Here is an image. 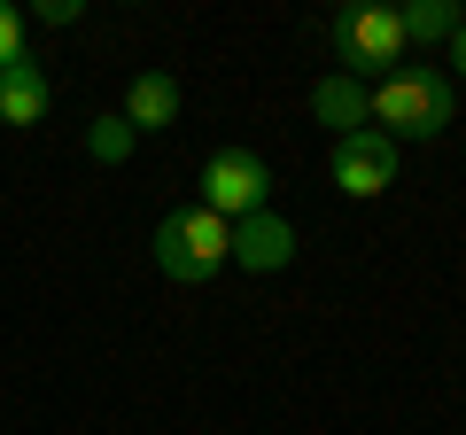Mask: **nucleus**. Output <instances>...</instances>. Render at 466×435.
Listing matches in <instances>:
<instances>
[{
    "instance_id": "nucleus-14",
    "label": "nucleus",
    "mask_w": 466,
    "mask_h": 435,
    "mask_svg": "<svg viewBox=\"0 0 466 435\" xmlns=\"http://www.w3.org/2000/svg\"><path fill=\"white\" fill-rule=\"evenodd\" d=\"M451 78H466V16H459V32H451Z\"/></svg>"
},
{
    "instance_id": "nucleus-3",
    "label": "nucleus",
    "mask_w": 466,
    "mask_h": 435,
    "mask_svg": "<svg viewBox=\"0 0 466 435\" xmlns=\"http://www.w3.org/2000/svg\"><path fill=\"white\" fill-rule=\"evenodd\" d=\"M334 55H342V78H358V86H381L389 70L404 63V24H397V8H381V0H366V8H342L334 16Z\"/></svg>"
},
{
    "instance_id": "nucleus-10",
    "label": "nucleus",
    "mask_w": 466,
    "mask_h": 435,
    "mask_svg": "<svg viewBox=\"0 0 466 435\" xmlns=\"http://www.w3.org/2000/svg\"><path fill=\"white\" fill-rule=\"evenodd\" d=\"M397 24H404V47H451V32H459V8H451V0H404Z\"/></svg>"
},
{
    "instance_id": "nucleus-5",
    "label": "nucleus",
    "mask_w": 466,
    "mask_h": 435,
    "mask_svg": "<svg viewBox=\"0 0 466 435\" xmlns=\"http://www.w3.org/2000/svg\"><path fill=\"white\" fill-rule=\"evenodd\" d=\"M397 156H404L397 140L366 125V133H342V140L327 148V171H334V187H342L350 202H373V195L397 187Z\"/></svg>"
},
{
    "instance_id": "nucleus-9",
    "label": "nucleus",
    "mask_w": 466,
    "mask_h": 435,
    "mask_svg": "<svg viewBox=\"0 0 466 435\" xmlns=\"http://www.w3.org/2000/svg\"><path fill=\"white\" fill-rule=\"evenodd\" d=\"M311 117L319 125H334V140H342V133H366V86H358V78H342V70H327V78H319L311 86Z\"/></svg>"
},
{
    "instance_id": "nucleus-11",
    "label": "nucleus",
    "mask_w": 466,
    "mask_h": 435,
    "mask_svg": "<svg viewBox=\"0 0 466 435\" xmlns=\"http://www.w3.org/2000/svg\"><path fill=\"white\" fill-rule=\"evenodd\" d=\"M133 148H140V133L125 117H94L86 125V156H94V164H125Z\"/></svg>"
},
{
    "instance_id": "nucleus-2",
    "label": "nucleus",
    "mask_w": 466,
    "mask_h": 435,
    "mask_svg": "<svg viewBox=\"0 0 466 435\" xmlns=\"http://www.w3.org/2000/svg\"><path fill=\"white\" fill-rule=\"evenodd\" d=\"M156 265H164V280H218V272L233 265V226L218 210H171L164 226H156Z\"/></svg>"
},
{
    "instance_id": "nucleus-4",
    "label": "nucleus",
    "mask_w": 466,
    "mask_h": 435,
    "mask_svg": "<svg viewBox=\"0 0 466 435\" xmlns=\"http://www.w3.org/2000/svg\"><path fill=\"white\" fill-rule=\"evenodd\" d=\"M265 195H272V164L257 148H218L210 164H202V210H218L226 226L249 218V210H265Z\"/></svg>"
},
{
    "instance_id": "nucleus-13",
    "label": "nucleus",
    "mask_w": 466,
    "mask_h": 435,
    "mask_svg": "<svg viewBox=\"0 0 466 435\" xmlns=\"http://www.w3.org/2000/svg\"><path fill=\"white\" fill-rule=\"evenodd\" d=\"M86 0H39V24H78Z\"/></svg>"
},
{
    "instance_id": "nucleus-8",
    "label": "nucleus",
    "mask_w": 466,
    "mask_h": 435,
    "mask_svg": "<svg viewBox=\"0 0 466 435\" xmlns=\"http://www.w3.org/2000/svg\"><path fill=\"white\" fill-rule=\"evenodd\" d=\"M47 101H55V86H47V70H39L32 55L0 70V125H39Z\"/></svg>"
},
{
    "instance_id": "nucleus-7",
    "label": "nucleus",
    "mask_w": 466,
    "mask_h": 435,
    "mask_svg": "<svg viewBox=\"0 0 466 435\" xmlns=\"http://www.w3.org/2000/svg\"><path fill=\"white\" fill-rule=\"evenodd\" d=\"M179 78H171V70H140L133 86H125V109H116V117L133 125V133H171V125H179Z\"/></svg>"
},
{
    "instance_id": "nucleus-12",
    "label": "nucleus",
    "mask_w": 466,
    "mask_h": 435,
    "mask_svg": "<svg viewBox=\"0 0 466 435\" xmlns=\"http://www.w3.org/2000/svg\"><path fill=\"white\" fill-rule=\"evenodd\" d=\"M8 63H24V8L0 0V70H8Z\"/></svg>"
},
{
    "instance_id": "nucleus-6",
    "label": "nucleus",
    "mask_w": 466,
    "mask_h": 435,
    "mask_svg": "<svg viewBox=\"0 0 466 435\" xmlns=\"http://www.w3.org/2000/svg\"><path fill=\"white\" fill-rule=\"evenodd\" d=\"M233 265H241V272H288V265H296V226H288L280 210L233 218Z\"/></svg>"
},
{
    "instance_id": "nucleus-1",
    "label": "nucleus",
    "mask_w": 466,
    "mask_h": 435,
    "mask_svg": "<svg viewBox=\"0 0 466 435\" xmlns=\"http://www.w3.org/2000/svg\"><path fill=\"white\" fill-rule=\"evenodd\" d=\"M366 117H373V133H389L397 148H404V140L451 133V70H435V63H397L381 86H366Z\"/></svg>"
}]
</instances>
